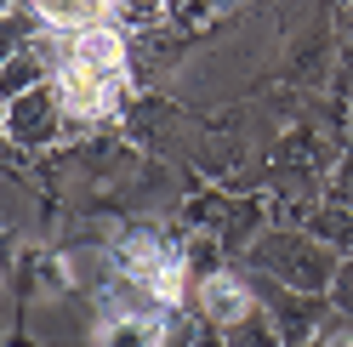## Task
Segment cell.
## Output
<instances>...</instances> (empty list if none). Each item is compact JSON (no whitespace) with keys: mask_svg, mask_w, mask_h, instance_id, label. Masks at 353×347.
Masks as SVG:
<instances>
[{"mask_svg":"<svg viewBox=\"0 0 353 347\" xmlns=\"http://www.w3.org/2000/svg\"><path fill=\"white\" fill-rule=\"evenodd\" d=\"M330 347H353V336H336V341H330Z\"/></svg>","mask_w":353,"mask_h":347,"instance_id":"obj_6","label":"cell"},{"mask_svg":"<svg viewBox=\"0 0 353 347\" xmlns=\"http://www.w3.org/2000/svg\"><path fill=\"white\" fill-rule=\"evenodd\" d=\"M165 341V324L154 313H114L97 330V347H160Z\"/></svg>","mask_w":353,"mask_h":347,"instance_id":"obj_4","label":"cell"},{"mask_svg":"<svg viewBox=\"0 0 353 347\" xmlns=\"http://www.w3.org/2000/svg\"><path fill=\"white\" fill-rule=\"evenodd\" d=\"M52 92L80 120L114 114V103L125 92V40H120V29H108V23L74 29L69 34V52H63L57 74H52Z\"/></svg>","mask_w":353,"mask_h":347,"instance_id":"obj_1","label":"cell"},{"mask_svg":"<svg viewBox=\"0 0 353 347\" xmlns=\"http://www.w3.org/2000/svg\"><path fill=\"white\" fill-rule=\"evenodd\" d=\"M108 6L114 0H34V12L46 17V23H57V29H97L103 17H108Z\"/></svg>","mask_w":353,"mask_h":347,"instance_id":"obj_5","label":"cell"},{"mask_svg":"<svg viewBox=\"0 0 353 347\" xmlns=\"http://www.w3.org/2000/svg\"><path fill=\"white\" fill-rule=\"evenodd\" d=\"M114 262H120V273H125L143 296H154V302H183V251H176L171 240H160L154 228L125 233L120 251H114Z\"/></svg>","mask_w":353,"mask_h":347,"instance_id":"obj_2","label":"cell"},{"mask_svg":"<svg viewBox=\"0 0 353 347\" xmlns=\"http://www.w3.org/2000/svg\"><path fill=\"white\" fill-rule=\"evenodd\" d=\"M200 308L216 324H239V319L251 313V296H245V285H239L234 273H211L205 285H200Z\"/></svg>","mask_w":353,"mask_h":347,"instance_id":"obj_3","label":"cell"}]
</instances>
